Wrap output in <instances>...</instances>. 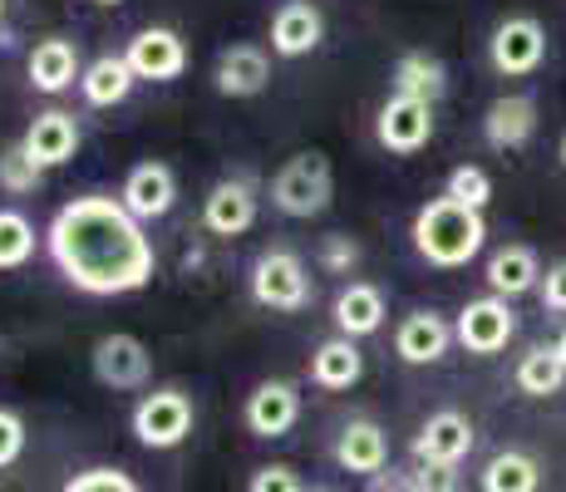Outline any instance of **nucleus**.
<instances>
[{
    "label": "nucleus",
    "instance_id": "nucleus-34",
    "mask_svg": "<svg viewBox=\"0 0 566 492\" xmlns=\"http://www.w3.org/2000/svg\"><path fill=\"white\" fill-rule=\"evenodd\" d=\"M247 492H306V483L296 478L291 463H261L252 473V483H247Z\"/></svg>",
    "mask_w": 566,
    "mask_h": 492
},
{
    "label": "nucleus",
    "instance_id": "nucleus-30",
    "mask_svg": "<svg viewBox=\"0 0 566 492\" xmlns=\"http://www.w3.org/2000/svg\"><path fill=\"white\" fill-rule=\"evenodd\" d=\"M45 182V168L25 153V144H6L0 148V192L10 197H25Z\"/></svg>",
    "mask_w": 566,
    "mask_h": 492
},
{
    "label": "nucleus",
    "instance_id": "nucleus-4",
    "mask_svg": "<svg viewBox=\"0 0 566 492\" xmlns=\"http://www.w3.org/2000/svg\"><path fill=\"white\" fill-rule=\"evenodd\" d=\"M252 301L261 305V311H276V315H296V311H306L311 305V271H306V261L296 257V251H286V247H271V251H261V257L252 261Z\"/></svg>",
    "mask_w": 566,
    "mask_h": 492
},
{
    "label": "nucleus",
    "instance_id": "nucleus-31",
    "mask_svg": "<svg viewBox=\"0 0 566 492\" xmlns=\"http://www.w3.org/2000/svg\"><path fill=\"white\" fill-rule=\"evenodd\" d=\"M443 197L483 212V207L493 202V178H488V168H478V163H459V168L449 172V182H443Z\"/></svg>",
    "mask_w": 566,
    "mask_h": 492
},
{
    "label": "nucleus",
    "instance_id": "nucleus-37",
    "mask_svg": "<svg viewBox=\"0 0 566 492\" xmlns=\"http://www.w3.org/2000/svg\"><path fill=\"white\" fill-rule=\"evenodd\" d=\"M537 295H542V305H547L552 315H566V257L547 266V276H542Z\"/></svg>",
    "mask_w": 566,
    "mask_h": 492
},
{
    "label": "nucleus",
    "instance_id": "nucleus-5",
    "mask_svg": "<svg viewBox=\"0 0 566 492\" xmlns=\"http://www.w3.org/2000/svg\"><path fill=\"white\" fill-rule=\"evenodd\" d=\"M134 439L154 453H168L192 433V399L182 389H148L134 404V419H128Z\"/></svg>",
    "mask_w": 566,
    "mask_h": 492
},
{
    "label": "nucleus",
    "instance_id": "nucleus-20",
    "mask_svg": "<svg viewBox=\"0 0 566 492\" xmlns=\"http://www.w3.org/2000/svg\"><path fill=\"white\" fill-rule=\"evenodd\" d=\"M335 463L345 473H360V478H375L389 468V439L375 419H350L335 439Z\"/></svg>",
    "mask_w": 566,
    "mask_h": 492
},
{
    "label": "nucleus",
    "instance_id": "nucleus-29",
    "mask_svg": "<svg viewBox=\"0 0 566 492\" xmlns=\"http://www.w3.org/2000/svg\"><path fill=\"white\" fill-rule=\"evenodd\" d=\"M35 222L15 207H0V271H20L35 257Z\"/></svg>",
    "mask_w": 566,
    "mask_h": 492
},
{
    "label": "nucleus",
    "instance_id": "nucleus-24",
    "mask_svg": "<svg viewBox=\"0 0 566 492\" xmlns=\"http://www.w3.org/2000/svg\"><path fill=\"white\" fill-rule=\"evenodd\" d=\"M379 325H385V291L369 286V281L340 286V295H335V331H340L345 341H365Z\"/></svg>",
    "mask_w": 566,
    "mask_h": 492
},
{
    "label": "nucleus",
    "instance_id": "nucleus-35",
    "mask_svg": "<svg viewBox=\"0 0 566 492\" xmlns=\"http://www.w3.org/2000/svg\"><path fill=\"white\" fill-rule=\"evenodd\" d=\"M25 453V419L15 409H0V468H10Z\"/></svg>",
    "mask_w": 566,
    "mask_h": 492
},
{
    "label": "nucleus",
    "instance_id": "nucleus-12",
    "mask_svg": "<svg viewBox=\"0 0 566 492\" xmlns=\"http://www.w3.org/2000/svg\"><path fill=\"white\" fill-rule=\"evenodd\" d=\"M242 419L256 439H286L301 419V389L291 385V379H261V385L247 394Z\"/></svg>",
    "mask_w": 566,
    "mask_h": 492
},
{
    "label": "nucleus",
    "instance_id": "nucleus-22",
    "mask_svg": "<svg viewBox=\"0 0 566 492\" xmlns=\"http://www.w3.org/2000/svg\"><path fill=\"white\" fill-rule=\"evenodd\" d=\"M25 70H30V84H35L40 94H64V90H70V84L84 74L80 45H74V40H60V35L40 40V45L30 50Z\"/></svg>",
    "mask_w": 566,
    "mask_h": 492
},
{
    "label": "nucleus",
    "instance_id": "nucleus-25",
    "mask_svg": "<svg viewBox=\"0 0 566 492\" xmlns=\"http://www.w3.org/2000/svg\"><path fill=\"white\" fill-rule=\"evenodd\" d=\"M134 84H138V74L128 70L124 54H99V60H90L80 74V94H84V104H94V108L124 104V98L134 94Z\"/></svg>",
    "mask_w": 566,
    "mask_h": 492
},
{
    "label": "nucleus",
    "instance_id": "nucleus-1",
    "mask_svg": "<svg viewBox=\"0 0 566 492\" xmlns=\"http://www.w3.org/2000/svg\"><path fill=\"white\" fill-rule=\"evenodd\" d=\"M45 251L64 281L84 295H134L154 281V242L118 197H70L45 227Z\"/></svg>",
    "mask_w": 566,
    "mask_h": 492
},
{
    "label": "nucleus",
    "instance_id": "nucleus-16",
    "mask_svg": "<svg viewBox=\"0 0 566 492\" xmlns=\"http://www.w3.org/2000/svg\"><path fill=\"white\" fill-rule=\"evenodd\" d=\"M537 134V98L532 94H497L483 114V144L497 153L527 148Z\"/></svg>",
    "mask_w": 566,
    "mask_h": 492
},
{
    "label": "nucleus",
    "instance_id": "nucleus-28",
    "mask_svg": "<svg viewBox=\"0 0 566 492\" xmlns=\"http://www.w3.org/2000/svg\"><path fill=\"white\" fill-rule=\"evenodd\" d=\"M483 492H542V463L522 448H503V453L488 458Z\"/></svg>",
    "mask_w": 566,
    "mask_h": 492
},
{
    "label": "nucleus",
    "instance_id": "nucleus-9",
    "mask_svg": "<svg viewBox=\"0 0 566 492\" xmlns=\"http://www.w3.org/2000/svg\"><path fill=\"white\" fill-rule=\"evenodd\" d=\"M375 138H379V148L399 153V158L429 148V138H433V104H423V98H405V94H389L385 104H379Z\"/></svg>",
    "mask_w": 566,
    "mask_h": 492
},
{
    "label": "nucleus",
    "instance_id": "nucleus-32",
    "mask_svg": "<svg viewBox=\"0 0 566 492\" xmlns=\"http://www.w3.org/2000/svg\"><path fill=\"white\" fill-rule=\"evenodd\" d=\"M64 492H144L134 483V478L124 473V468H84V473H74Z\"/></svg>",
    "mask_w": 566,
    "mask_h": 492
},
{
    "label": "nucleus",
    "instance_id": "nucleus-7",
    "mask_svg": "<svg viewBox=\"0 0 566 492\" xmlns=\"http://www.w3.org/2000/svg\"><path fill=\"white\" fill-rule=\"evenodd\" d=\"M513 335H517L513 301H503V295H493V291L468 301L459 311V321H453V341H459L468 355H497V349H507Z\"/></svg>",
    "mask_w": 566,
    "mask_h": 492
},
{
    "label": "nucleus",
    "instance_id": "nucleus-11",
    "mask_svg": "<svg viewBox=\"0 0 566 492\" xmlns=\"http://www.w3.org/2000/svg\"><path fill=\"white\" fill-rule=\"evenodd\" d=\"M478 443V429L473 419L459 409H439L429 414V419L419 423V433H413V463H449L459 468L468 453H473Z\"/></svg>",
    "mask_w": 566,
    "mask_h": 492
},
{
    "label": "nucleus",
    "instance_id": "nucleus-39",
    "mask_svg": "<svg viewBox=\"0 0 566 492\" xmlns=\"http://www.w3.org/2000/svg\"><path fill=\"white\" fill-rule=\"evenodd\" d=\"M557 355H562V359H566V331H562V335H557Z\"/></svg>",
    "mask_w": 566,
    "mask_h": 492
},
{
    "label": "nucleus",
    "instance_id": "nucleus-18",
    "mask_svg": "<svg viewBox=\"0 0 566 492\" xmlns=\"http://www.w3.org/2000/svg\"><path fill=\"white\" fill-rule=\"evenodd\" d=\"M453 345V325L439 311H409L395 331V355L405 365H439Z\"/></svg>",
    "mask_w": 566,
    "mask_h": 492
},
{
    "label": "nucleus",
    "instance_id": "nucleus-33",
    "mask_svg": "<svg viewBox=\"0 0 566 492\" xmlns=\"http://www.w3.org/2000/svg\"><path fill=\"white\" fill-rule=\"evenodd\" d=\"M321 266L335 271V276H350V271L360 266V242H355V237H345V232H331L321 242Z\"/></svg>",
    "mask_w": 566,
    "mask_h": 492
},
{
    "label": "nucleus",
    "instance_id": "nucleus-3",
    "mask_svg": "<svg viewBox=\"0 0 566 492\" xmlns=\"http://www.w3.org/2000/svg\"><path fill=\"white\" fill-rule=\"evenodd\" d=\"M335 197V168L321 148H306L296 158L281 163V172L271 178V202L286 217H321Z\"/></svg>",
    "mask_w": 566,
    "mask_h": 492
},
{
    "label": "nucleus",
    "instance_id": "nucleus-19",
    "mask_svg": "<svg viewBox=\"0 0 566 492\" xmlns=\"http://www.w3.org/2000/svg\"><path fill=\"white\" fill-rule=\"evenodd\" d=\"M542 276H547V271H542V257L527 242H507L488 257V291L503 295V301H517V295L537 291Z\"/></svg>",
    "mask_w": 566,
    "mask_h": 492
},
{
    "label": "nucleus",
    "instance_id": "nucleus-10",
    "mask_svg": "<svg viewBox=\"0 0 566 492\" xmlns=\"http://www.w3.org/2000/svg\"><path fill=\"white\" fill-rule=\"evenodd\" d=\"M124 60H128V70H134L138 80L172 84V80H182V70H188V45H182L178 30H168V25H144V30H138V35L124 45Z\"/></svg>",
    "mask_w": 566,
    "mask_h": 492
},
{
    "label": "nucleus",
    "instance_id": "nucleus-27",
    "mask_svg": "<svg viewBox=\"0 0 566 492\" xmlns=\"http://www.w3.org/2000/svg\"><path fill=\"white\" fill-rule=\"evenodd\" d=\"M513 379L527 399H552V394H562V385H566V359L557 355V345H532L527 355L517 359Z\"/></svg>",
    "mask_w": 566,
    "mask_h": 492
},
{
    "label": "nucleus",
    "instance_id": "nucleus-6",
    "mask_svg": "<svg viewBox=\"0 0 566 492\" xmlns=\"http://www.w3.org/2000/svg\"><path fill=\"white\" fill-rule=\"evenodd\" d=\"M488 60L503 80H522V74H537L547 60V30L537 15H507L497 20L493 40H488Z\"/></svg>",
    "mask_w": 566,
    "mask_h": 492
},
{
    "label": "nucleus",
    "instance_id": "nucleus-38",
    "mask_svg": "<svg viewBox=\"0 0 566 492\" xmlns=\"http://www.w3.org/2000/svg\"><path fill=\"white\" fill-rule=\"evenodd\" d=\"M365 492H419V488H413L409 473H395V468H389V473H375V478H369Z\"/></svg>",
    "mask_w": 566,
    "mask_h": 492
},
{
    "label": "nucleus",
    "instance_id": "nucleus-43",
    "mask_svg": "<svg viewBox=\"0 0 566 492\" xmlns=\"http://www.w3.org/2000/svg\"><path fill=\"white\" fill-rule=\"evenodd\" d=\"M0 15H6V0H0Z\"/></svg>",
    "mask_w": 566,
    "mask_h": 492
},
{
    "label": "nucleus",
    "instance_id": "nucleus-26",
    "mask_svg": "<svg viewBox=\"0 0 566 492\" xmlns=\"http://www.w3.org/2000/svg\"><path fill=\"white\" fill-rule=\"evenodd\" d=\"M443 90H449V70H443V60H433V54H423V50L399 54V64H395V94L433 104Z\"/></svg>",
    "mask_w": 566,
    "mask_h": 492
},
{
    "label": "nucleus",
    "instance_id": "nucleus-8",
    "mask_svg": "<svg viewBox=\"0 0 566 492\" xmlns=\"http://www.w3.org/2000/svg\"><path fill=\"white\" fill-rule=\"evenodd\" d=\"M90 365H94V379H99L104 389H144L148 375H154V355H148V345L128 331L99 335Z\"/></svg>",
    "mask_w": 566,
    "mask_h": 492
},
{
    "label": "nucleus",
    "instance_id": "nucleus-17",
    "mask_svg": "<svg viewBox=\"0 0 566 492\" xmlns=\"http://www.w3.org/2000/svg\"><path fill=\"white\" fill-rule=\"evenodd\" d=\"M25 153L40 163V168H64V163L80 153V124H74V114H64V108H45V114L30 118L25 128Z\"/></svg>",
    "mask_w": 566,
    "mask_h": 492
},
{
    "label": "nucleus",
    "instance_id": "nucleus-14",
    "mask_svg": "<svg viewBox=\"0 0 566 492\" xmlns=\"http://www.w3.org/2000/svg\"><path fill=\"white\" fill-rule=\"evenodd\" d=\"M202 227L212 237H242L256 227V188L247 178H222L202 197Z\"/></svg>",
    "mask_w": 566,
    "mask_h": 492
},
{
    "label": "nucleus",
    "instance_id": "nucleus-15",
    "mask_svg": "<svg viewBox=\"0 0 566 492\" xmlns=\"http://www.w3.org/2000/svg\"><path fill=\"white\" fill-rule=\"evenodd\" d=\"M212 84L222 98H256L261 90L271 84V54L242 40V45H227L217 54V70H212Z\"/></svg>",
    "mask_w": 566,
    "mask_h": 492
},
{
    "label": "nucleus",
    "instance_id": "nucleus-21",
    "mask_svg": "<svg viewBox=\"0 0 566 492\" xmlns=\"http://www.w3.org/2000/svg\"><path fill=\"white\" fill-rule=\"evenodd\" d=\"M321 35H325V20L311 0H286V6L271 15V50H276L281 60H301V54H311L315 45H321Z\"/></svg>",
    "mask_w": 566,
    "mask_h": 492
},
{
    "label": "nucleus",
    "instance_id": "nucleus-36",
    "mask_svg": "<svg viewBox=\"0 0 566 492\" xmlns=\"http://www.w3.org/2000/svg\"><path fill=\"white\" fill-rule=\"evenodd\" d=\"M409 478L419 492H459V468L449 463H413Z\"/></svg>",
    "mask_w": 566,
    "mask_h": 492
},
{
    "label": "nucleus",
    "instance_id": "nucleus-42",
    "mask_svg": "<svg viewBox=\"0 0 566 492\" xmlns=\"http://www.w3.org/2000/svg\"><path fill=\"white\" fill-rule=\"evenodd\" d=\"M94 6H124V0H94Z\"/></svg>",
    "mask_w": 566,
    "mask_h": 492
},
{
    "label": "nucleus",
    "instance_id": "nucleus-40",
    "mask_svg": "<svg viewBox=\"0 0 566 492\" xmlns=\"http://www.w3.org/2000/svg\"><path fill=\"white\" fill-rule=\"evenodd\" d=\"M557 158H562V168H566V134H562V144H557Z\"/></svg>",
    "mask_w": 566,
    "mask_h": 492
},
{
    "label": "nucleus",
    "instance_id": "nucleus-41",
    "mask_svg": "<svg viewBox=\"0 0 566 492\" xmlns=\"http://www.w3.org/2000/svg\"><path fill=\"white\" fill-rule=\"evenodd\" d=\"M306 492H340V488H325V483H315V488H306Z\"/></svg>",
    "mask_w": 566,
    "mask_h": 492
},
{
    "label": "nucleus",
    "instance_id": "nucleus-13",
    "mask_svg": "<svg viewBox=\"0 0 566 492\" xmlns=\"http://www.w3.org/2000/svg\"><path fill=\"white\" fill-rule=\"evenodd\" d=\"M118 202H124L138 222H158V217H168L172 202H178V178H172L168 163H138V168H128L124 188H118Z\"/></svg>",
    "mask_w": 566,
    "mask_h": 492
},
{
    "label": "nucleus",
    "instance_id": "nucleus-23",
    "mask_svg": "<svg viewBox=\"0 0 566 492\" xmlns=\"http://www.w3.org/2000/svg\"><path fill=\"white\" fill-rule=\"evenodd\" d=\"M360 375H365V355H360V345L355 341L331 335V341L315 345V355H311V385L315 389H331V394L355 389L360 385Z\"/></svg>",
    "mask_w": 566,
    "mask_h": 492
},
{
    "label": "nucleus",
    "instance_id": "nucleus-2",
    "mask_svg": "<svg viewBox=\"0 0 566 492\" xmlns=\"http://www.w3.org/2000/svg\"><path fill=\"white\" fill-rule=\"evenodd\" d=\"M413 251H419L429 266L439 271H459L468 261L483 251L488 242V222L483 212H473V207L453 202V197H429V202L413 212Z\"/></svg>",
    "mask_w": 566,
    "mask_h": 492
}]
</instances>
